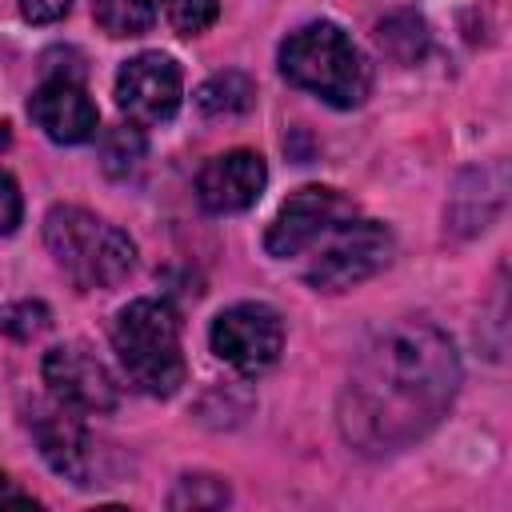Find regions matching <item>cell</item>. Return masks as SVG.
<instances>
[{"label": "cell", "instance_id": "cell-1", "mask_svg": "<svg viewBox=\"0 0 512 512\" xmlns=\"http://www.w3.org/2000/svg\"><path fill=\"white\" fill-rule=\"evenodd\" d=\"M460 388L452 340L420 320L384 328L356 360L340 392V432L352 448L380 456L420 440Z\"/></svg>", "mask_w": 512, "mask_h": 512}, {"label": "cell", "instance_id": "cell-2", "mask_svg": "<svg viewBox=\"0 0 512 512\" xmlns=\"http://www.w3.org/2000/svg\"><path fill=\"white\" fill-rule=\"evenodd\" d=\"M44 244L76 288H112L136 268V244L128 232L76 204H56L44 216Z\"/></svg>", "mask_w": 512, "mask_h": 512}, {"label": "cell", "instance_id": "cell-3", "mask_svg": "<svg viewBox=\"0 0 512 512\" xmlns=\"http://www.w3.org/2000/svg\"><path fill=\"white\" fill-rule=\"evenodd\" d=\"M112 348L132 388L172 396L184 384L180 320L164 300H132L112 320Z\"/></svg>", "mask_w": 512, "mask_h": 512}, {"label": "cell", "instance_id": "cell-4", "mask_svg": "<svg viewBox=\"0 0 512 512\" xmlns=\"http://www.w3.org/2000/svg\"><path fill=\"white\" fill-rule=\"evenodd\" d=\"M280 72L288 84L320 96L332 108H356L368 96V64L336 24H304L280 44Z\"/></svg>", "mask_w": 512, "mask_h": 512}, {"label": "cell", "instance_id": "cell-5", "mask_svg": "<svg viewBox=\"0 0 512 512\" xmlns=\"http://www.w3.org/2000/svg\"><path fill=\"white\" fill-rule=\"evenodd\" d=\"M320 240L324 244H312L316 256L304 268V280L316 292H344V288L376 276L392 260V232L376 220L348 216Z\"/></svg>", "mask_w": 512, "mask_h": 512}, {"label": "cell", "instance_id": "cell-6", "mask_svg": "<svg viewBox=\"0 0 512 512\" xmlns=\"http://www.w3.org/2000/svg\"><path fill=\"white\" fill-rule=\"evenodd\" d=\"M208 340L224 364H232L244 376H260L284 352V320L276 308H268L260 300L232 304L212 320Z\"/></svg>", "mask_w": 512, "mask_h": 512}, {"label": "cell", "instance_id": "cell-7", "mask_svg": "<svg viewBox=\"0 0 512 512\" xmlns=\"http://www.w3.org/2000/svg\"><path fill=\"white\" fill-rule=\"evenodd\" d=\"M348 216H356V208L336 192V188H324V184H308L300 192H292L276 220L268 224V236H264V248L280 260L288 256H300L308 252L312 244H320V236H328L336 224H344Z\"/></svg>", "mask_w": 512, "mask_h": 512}, {"label": "cell", "instance_id": "cell-8", "mask_svg": "<svg viewBox=\"0 0 512 512\" xmlns=\"http://www.w3.org/2000/svg\"><path fill=\"white\" fill-rule=\"evenodd\" d=\"M180 68L164 52H140L116 72V104L132 124H164L180 108Z\"/></svg>", "mask_w": 512, "mask_h": 512}, {"label": "cell", "instance_id": "cell-9", "mask_svg": "<svg viewBox=\"0 0 512 512\" xmlns=\"http://www.w3.org/2000/svg\"><path fill=\"white\" fill-rule=\"evenodd\" d=\"M44 384L52 392V400L68 404L72 412L80 416H92V412H112L116 408V380L112 372L80 344H60V348H48L44 352Z\"/></svg>", "mask_w": 512, "mask_h": 512}, {"label": "cell", "instance_id": "cell-10", "mask_svg": "<svg viewBox=\"0 0 512 512\" xmlns=\"http://www.w3.org/2000/svg\"><path fill=\"white\" fill-rule=\"evenodd\" d=\"M264 180H268V168L256 152L248 148H236V152H224V156H212L200 176H196V200L224 216V212H244L260 200L264 192Z\"/></svg>", "mask_w": 512, "mask_h": 512}, {"label": "cell", "instance_id": "cell-11", "mask_svg": "<svg viewBox=\"0 0 512 512\" xmlns=\"http://www.w3.org/2000/svg\"><path fill=\"white\" fill-rule=\"evenodd\" d=\"M28 112L36 120V128L56 140V144H84L96 136V104L88 100V92L68 80V76H52L44 80L32 100H28Z\"/></svg>", "mask_w": 512, "mask_h": 512}, {"label": "cell", "instance_id": "cell-12", "mask_svg": "<svg viewBox=\"0 0 512 512\" xmlns=\"http://www.w3.org/2000/svg\"><path fill=\"white\" fill-rule=\"evenodd\" d=\"M32 436L40 444V456L52 464V472H60L72 484H88V432L80 424V412H72L68 404L52 400V404H32Z\"/></svg>", "mask_w": 512, "mask_h": 512}, {"label": "cell", "instance_id": "cell-13", "mask_svg": "<svg viewBox=\"0 0 512 512\" xmlns=\"http://www.w3.org/2000/svg\"><path fill=\"white\" fill-rule=\"evenodd\" d=\"M256 100V84L244 76V72H216L208 76L200 88H196V108L200 116L208 120H232V116H244Z\"/></svg>", "mask_w": 512, "mask_h": 512}, {"label": "cell", "instance_id": "cell-14", "mask_svg": "<svg viewBox=\"0 0 512 512\" xmlns=\"http://www.w3.org/2000/svg\"><path fill=\"white\" fill-rule=\"evenodd\" d=\"M376 44H380V52L392 56L396 64H416V60L428 52V24H424L412 8L388 12V16L376 24Z\"/></svg>", "mask_w": 512, "mask_h": 512}, {"label": "cell", "instance_id": "cell-15", "mask_svg": "<svg viewBox=\"0 0 512 512\" xmlns=\"http://www.w3.org/2000/svg\"><path fill=\"white\" fill-rule=\"evenodd\" d=\"M144 152H148V144H144L140 124H116V128H104V136H100V168L116 180L132 176L140 168Z\"/></svg>", "mask_w": 512, "mask_h": 512}, {"label": "cell", "instance_id": "cell-16", "mask_svg": "<svg viewBox=\"0 0 512 512\" xmlns=\"http://www.w3.org/2000/svg\"><path fill=\"white\" fill-rule=\"evenodd\" d=\"M92 20L100 24V32L124 40V36L148 32L156 20V8L152 0H92Z\"/></svg>", "mask_w": 512, "mask_h": 512}, {"label": "cell", "instance_id": "cell-17", "mask_svg": "<svg viewBox=\"0 0 512 512\" xmlns=\"http://www.w3.org/2000/svg\"><path fill=\"white\" fill-rule=\"evenodd\" d=\"M228 496V484L216 476H180L168 496V508H224Z\"/></svg>", "mask_w": 512, "mask_h": 512}, {"label": "cell", "instance_id": "cell-18", "mask_svg": "<svg viewBox=\"0 0 512 512\" xmlns=\"http://www.w3.org/2000/svg\"><path fill=\"white\" fill-rule=\"evenodd\" d=\"M164 12L180 36H200L204 28L216 24L220 4L216 0H164Z\"/></svg>", "mask_w": 512, "mask_h": 512}, {"label": "cell", "instance_id": "cell-19", "mask_svg": "<svg viewBox=\"0 0 512 512\" xmlns=\"http://www.w3.org/2000/svg\"><path fill=\"white\" fill-rule=\"evenodd\" d=\"M0 328H4L8 336H16V340H32V336H40V332L48 328V308L36 304V300L12 304V308H4Z\"/></svg>", "mask_w": 512, "mask_h": 512}, {"label": "cell", "instance_id": "cell-20", "mask_svg": "<svg viewBox=\"0 0 512 512\" xmlns=\"http://www.w3.org/2000/svg\"><path fill=\"white\" fill-rule=\"evenodd\" d=\"M20 212H24L20 188H16V180L8 172H0V236H8L20 224Z\"/></svg>", "mask_w": 512, "mask_h": 512}, {"label": "cell", "instance_id": "cell-21", "mask_svg": "<svg viewBox=\"0 0 512 512\" xmlns=\"http://www.w3.org/2000/svg\"><path fill=\"white\" fill-rule=\"evenodd\" d=\"M68 4L72 0H20V12L32 24H52V20H60L68 12Z\"/></svg>", "mask_w": 512, "mask_h": 512}, {"label": "cell", "instance_id": "cell-22", "mask_svg": "<svg viewBox=\"0 0 512 512\" xmlns=\"http://www.w3.org/2000/svg\"><path fill=\"white\" fill-rule=\"evenodd\" d=\"M0 500H16V504H28V496H20L12 484H8V476L0 472Z\"/></svg>", "mask_w": 512, "mask_h": 512}, {"label": "cell", "instance_id": "cell-23", "mask_svg": "<svg viewBox=\"0 0 512 512\" xmlns=\"http://www.w3.org/2000/svg\"><path fill=\"white\" fill-rule=\"evenodd\" d=\"M4 136H8V132H4V124H0V144H4Z\"/></svg>", "mask_w": 512, "mask_h": 512}]
</instances>
